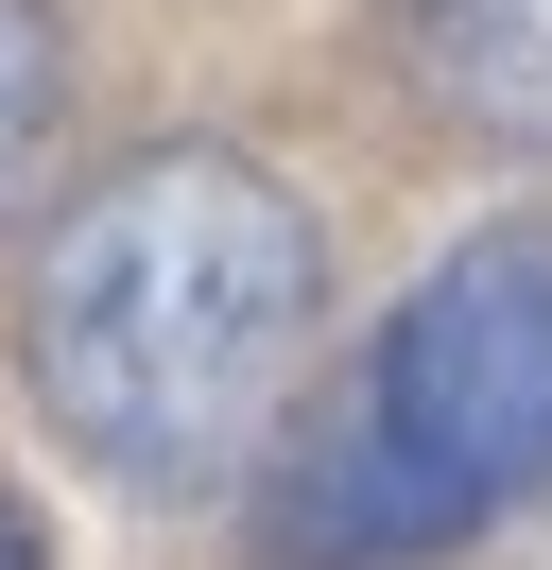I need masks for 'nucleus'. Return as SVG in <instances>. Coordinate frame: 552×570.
<instances>
[{"mask_svg":"<svg viewBox=\"0 0 552 570\" xmlns=\"http://www.w3.org/2000/svg\"><path fill=\"white\" fill-rule=\"evenodd\" d=\"M414 87L466 139L552 156V0H414Z\"/></svg>","mask_w":552,"mask_h":570,"instance_id":"7ed1b4c3","label":"nucleus"},{"mask_svg":"<svg viewBox=\"0 0 552 570\" xmlns=\"http://www.w3.org/2000/svg\"><path fill=\"white\" fill-rule=\"evenodd\" d=\"M294 328H310V208L225 139H156L87 174L18 294L34 415L103 484H156V501L225 484V450L294 381Z\"/></svg>","mask_w":552,"mask_h":570,"instance_id":"f257e3e1","label":"nucleus"},{"mask_svg":"<svg viewBox=\"0 0 552 570\" xmlns=\"http://www.w3.org/2000/svg\"><path fill=\"white\" fill-rule=\"evenodd\" d=\"M52 87H69V18L52 0H0V190H18L34 139H52Z\"/></svg>","mask_w":552,"mask_h":570,"instance_id":"20e7f679","label":"nucleus"},{"mask_svg":"<svg viewBox=\"0 0 552 570\" xmlns=\"http://www.w3.org/2000/svg\"><path fill=\"white\" fill-rule=\"evenodd\" d=\"M552 484V243L483 225L363 328L345 415L276 466V570H414Z\"/></svg>","mask_w":552,"mask_h":570,"instance_id":"f03ea898","label":"nucleus"},{"mask_svg":"<svg viewBox=\"0 0 552 570\" xmlns=\"http://www.w3.org/2000/svg\"><path fill=\"white\" fill-rule=\"evenodd\" d=\"M0 570H52V535H34V501L0 484Z\"/></svg>","mask_w":552,"mask_h":570,"instance_id":"39448f33","label":"nucleus"}]
</instances>
